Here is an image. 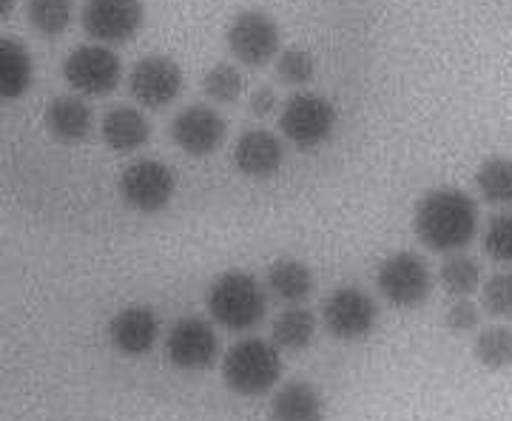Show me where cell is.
<instances>
[{
	"label": "cell",
	"instance_id": "12",
	"mask_svg": "<svg viewBox=\"0 0 512 421\" xmlns=\"http://www.w3.org/2000/svg\"><path fill=\"white\" fill-rule=\"evenodd\" d=\"M183 69L165 55L140 57L128 72V94L143 109L160 111L183 94Z\"/></svg>",
	"mask_w": 512,
	"mask_h": 421
},
{
	"label": "cell",
	"instance_id": "30",
	"mask_svg": "<svg viewBox=\"0 0 512 421\" xmlns=\"http://www.w3.org/2000/svg\"><path fill=\"white\" fill-rule=\"evenodd\" d=\"M481 305L473 302L470 296H461V299H453L450 308L444 311V328L456 336H467L473 330L481 328Z\"/></svg>",
	"mask_w": 512,
	"mask_h": 421
},
{
	"label": "cell",
	"instance_id": "17",
	"mask_svg": "<svg viewBox=\"0 0 512 421\" xmlns=\"http://www.w3.org/2000/svg\"><path fill=\"white\" fill-rule=\"evenodd\" d=\"M100 137L117 154H134L151 143V123L134 106H111L100 117Z\"/></svg>",
	"mask_w": 512,
	"mask_h": 421
},
{
	"label": "cell",
	"instance_id": "13",
	"mask_svg": "<svg viewBox=\"0 0 512 421\" xmlns=\"http://www.w3.org/2000/svg\"><path fill=\"white\" fill-rule=\"evenodd\" d=\"M228 126L222 114L211 106H188L171 120V140L188 157H211L225 146Z\"/></svg>",
	"mask_w": 512,
	"mask_h": 421
},
{
	"label": "cell",
	"instance_id": "15",
	"mask_svg": "<svg viewBox=\"0 0 512 421\" xmlns=\"http://www.w3.org/2000/svg\"><path fill=\"white\" fill-rule=\"evenodd\" d=\"M160 339V319L148 305H128L109 322L111 348L123 356H146Z\"/></svg>",
	"mask_w": 512,
	"mask_h": 421
},
{
	"label": "cell",
	"instance_id": "31",
	"mask_svg": "<svg viewBox=\"0 0 512 421\" xmlns=\"http://www.w3.org/2000/svg\"><path fill=\"white\" fill-rule=\"evenodd\" d=\"M251 111H254L256 117H268V114H274L276 111V94L274 89H268V86H262V89H256L251 94Z\"/></svg>",
	"mask_w": 512,
	"mask_h": 421
},
{
	"label": "cell",
	"instance_id": "8",
	"mask_svg": "<svg viewBox=\"0 0 512 421\" xmlns=\"http://www.w3.org/2000/svg\"><path fill=\"white\" fill-rule=\"evenodd\" d=\"M80 26L103 46H123L140 35L146 26V3L143 0H83Z\"/></svg>",
	"mask_w": 512,
	"mask_h": 421
},
{
	"label": "cell",
	"instance_id": "23",
	"mask_svg": "<svg viewBox=\"0 0 512 421\" xmlns=\"http://www.w3.org/2000/svg\"><path fill=\"white\" fill-rule=\"evenodd\" d=\"M473 356L484 370H510L512 367V325L507 322H495L478 328L473 339Z\"/></svg>",
	"mask_w": 512,
	"mask_h": 421
},
{
	"label": "cell",
	"instance_id": "2",
	"mask_svg": "<svg viewBox=\"0 0 512 421\" xmlns=\"http://www.w3.org/2000/svg\"><path fill=\"white\" fill-rule=\"evenodd\" d=\"M205 308L220 328L245 333L254 330L268 313V291L248 271H225L205 291Z\"/></svg>",
	"mask_w": 512,
	"mask_h": 421
},
{
	"label": "cell",
	"instance_id": "3",
	"mask_svg": "<svg viewBox=\"0 0 512 421\" xmlns=\"http://www.w3.org/2000/svg\"><path fill=\"white\" fill-rule=\"evenodd\" d=\"M282 350L274 342L245 336L222 356V382L242 399H259L279 387Z\"/></svg>",
	"mask_w": 512,
	"mask_h": 421
},
{
	"label": "cell",
	"instance_id": "6",
	"mask_svg": "<svg viewBox=\"0 0 512 421\" xmlns=\"http://www.w3.org/2000/svg\"><path fill=\"white\" fill-rule=\"evenodd\" d=\"M333 129H336V109L330 100L319 97V94H293L279 111L282 137L302 151H313L322 143H328Z\"/></svg>",
	"mask_w": 512,
	"mask_h": 421
},
{
	"label": "cell",
	"instance_id": "9",
	"mask_svg": "<svg viewBox=\"0 0 512 421\" xmlns=\"http://www.w3.org/2000/svg\"><path fill=\"white\" fill-rule=\"evenodd\" d=\"M120 200L137 214H160L177 194L174 171L160 160H137L120 174Z\"/></svg>",
	"mask_w": 512,
	"mask_h": 421
},
{
	"label": "cell",
	"instance_id": "29",
	"mask_svg": "<svg viewBox=\"0 0 512 421\" xmlns=\"http://www.w3.org/2000/svg\"><path fill=\"white\" fill-rule=\"evenodd\" d=\"M276 77L285 83V86H293V89H305L316 77V63H313L311 52L299 49V46H291V49H282L276 55Z\"/></svg>",
	"mask_w": 512,
	"mask_h": 421
},
{
	"label": "cell",
	"instance_id": "7",
	"mask_svg": "<svg viewBox=\"0 0 512 421\" xmlns=\"http://www.w3.org/2000/svg\"><path fill=\"white\" fill-rule=\"evenodd\" d=\"M322 325L342 342L365 339L379 325V302L359 285H342L322 302Z\"/></svg>",
	"mask_w": 512,
	"mask_h": 421
},
{
	"label": "cell",
	"instance_id": "20",
	"mask_svg": "<svg viewBox=\"0 0 512 421\" xmlns=\"http://www.w3.org/2000/svg\"><path fill=\"white\" fill-rule=\"evenodd\" d=\"M313 271L302 259H276L268 268V291L282 305H302L313 293Z\"/></svg>",
	"mask_w": 512,
	"mask_h": 421
},
{
	"label": "cell",
	"instance_id": "1",
	"mask_svg": "<svg viewBox=\"0 0 512 421\" xmlns=\"http://www.w3.org/2000/svg\"><path fill=\"white\" fill-rule=\"evenodd\" d=\"M481 228L478 202L461 191L441 185L427 191L413 211V231L424 248L436 254H453L464 251Z\"/></svg>",
	"mask_w": 512,
	"mask_h": 421
},
{
	"label": "cell",
	"instance_id": "5",
	"mask_svg": "<svg viewBox=\"0 0 512 421\" xmlns=\"http://www.w3.org/2000/svg\"><path fill=\"white\" fill-rule=\"evenodd\" d=\"M63 77L80 97H109L123 83V60L103 43H86L63 60Z\"/></svg>",
	"mask_w": 512,
	"mask_h": 421
},
{
	"label": "cell",
	"instance_id": "11",
	"mask_svg": "<svg viewBox=\"0 0 512 421\" xmlns=\"http://www.w3.org/2000/svg\"><path fill=\"white\" fill-rule=\"evenodd\" d=\"M225 43L237 63L248 66V69H262L282 52V32L271 15L242 12L231 20V26L225 32Z\"/></svg>",
	"mask_w": 512,
	"mask_h": 421
},
{
	"label": "cell",
	"instance_id": "32",
	"mask_svg": "<svg viewBox=\"0 0 512 421\" xmlns=\"http://www.w3.org/2000/svg\"><path fill=\"white\" fill-rule=\"evenodd\" d=\"M18 0H0V20H6L12 12H15Z\"/></svg>",
	"mask_w": 512,
	"mask_h": 421
},
{
	"label": "cell",
	"instance_id": "21",
	"mask_svg": "<svg viewBox=\"0 0 512 421\" xmlns=\"http://www.w3.org/2000/svg\"><path fill=\"white\" fill-rule=\"evenodd\" d=\"M316 316L302 305H288L285 311L276 313L274 325H271V336H274V345L285 353H299V350H308L316 339Z\"/></svg>",
	"mask_w": 512,
	"mask_h": 421
},
{
	"label": "cell",
	"instance_id": "27",
	"mask_svg": "<svg viewBox=\"0 0 512 421\" xmlns=\"http://www.w3.org/2000/svg\"><path fill=\"white\" fill-rule=\"evenodd\" d=\"M481 242H484L487 257L498 265L512 268V208H501L498 214L487 220Z\"/></svg>",
	"mask_w": 512,
	"mask_h": 421
},
{
	"label": "cell",
	"instance_id": "16",
	"mask_svg": "<svg viewBox=\"0 0 512 421\" xmlns=\"http://www.w3.org/2000/svg\"><path fill=\"white\" fill-rule=\"evenodd\" d=\"M43 129L55 143L77 146L94 129L92 106L80 94H60L43 111Z\"/></svg>",
	"mask_w": 512,
	"mask_h": 421
},
{
	"label": "cell",
	"instance_id": "24",
	"mask_svg": "<svg viewBox=\"0 0 512 421\" xmlns=\"http://www.w3.org/2000/svg\"><path fill=\"white\" fill-rule=\"evenodd\" d=\"M476 191L495 208H512V157H487L476 171Z\"/></svg>",
	"mask_w": 512,
	"mask_h": 421
},
{
	"label": "cell",
	"instance_id": "19",
	"mask_svg": "<svg viewBox=\"0 0 512 421\" xmlns=\"http://www.w3.org/2000/svg\"><path fill=\"white\" fill-rule=\"evenodd\" d=\"M35 83V57L12 37H0V103L20 100Z\"/></svg>",
	"mask_w": 512,
	"mask_h": 421
},
{
	"label": "cell",
	"instance_id": "10",
	"mask_svg": "<svg viewBox=\"0 0 512 421\" xmlns=\"http://www.w3.org/2000/svg\"><path fill=\"white\" fill-rule=\"evenodd\" d=\"M168 362L185 373H202L220 356V336L214 322L202 316H180L165 333Z\"/></svg>",
	"mask_w": 512,
	"mask_h": 421
},
{
	"label": "cell",
	"instance_id": "4",
	"mask_svg": "<svg viewBox=\"0 0 512 421\" xmlns=\"http://www.w3.org/2000/svg\"><path fill=\"white\" fill-rule=\"evenodd\" d=\"M436 285V274L427 265V259L416 251H396L387 259H382L376 271V288L382 299L393 308H419L430 299Z\"/></svg>",
	"mask_w": 512,
	"mask_h": 421
},
{
	"label": "cell",
	"instance_id": "18",
	"mask_svg": "<svg viewBox=\"0 0 512 421\" xmlns=\"http://www.w3.org/2000/svg\"><path fill=\"white\" fill-rule=\"evenodd\" d=\"M325 399L319 393V387L305 382V379H293L274 390L271 396V421H325Z\"/></svg>",
	"mask_w": 512,
	"mask_h": 421
},
{
	"label": "cell",
	"instance_id": "28",
	"mask_svg": "<svg viewBox=\"0 0 512 421\" xmlns=\"http://www.w3.org/2000/svg\"><path fill=\"white\" fill-rule=\"evenodd\" d=\"M481 311L493 319L512 322V271H495L481 282Z\"/></svg>",
	"mask_w": 512,
	"mask_h": 421
},
{
	"label": "cell",
	"instance_id": "25",
	"mask_svg": "<svg viewBox=\"0 0 512 421\" xmlns=\"http://www.w3.org/2000/svg\"><path fill=\"white\" fill-rule=\"evenodd\" d=\"M26 20L40 37H60L74 20V0H26Z\"/></svg>",
	"mask_w": 512,
	"mask_h": 421
},
{
	"label": "cell",
	"instance_id": "14",
	"mask_svg": "<svg viewBox=\"0 0 512 421\" xmlns=\"http://www.w3.org/2000/svg\"><path fill=\"white\" fill-rule=\"evenodd\" d=\"M231 160H234V168L242 177L268 180V177H274L276 171L282 168L285 148H282V140L276 137L274 131L251 129L239 134Z\"/></svg>",
	"mask_w": 512,
	"mask_h": 421
},
{
	"label": "cell",
	"instance_id": "22",
	"mask_svg": "<svg viewBox=\"0 0 512 421\" xmlns=\"http://www.w3.org/2000/svg\"><path fill=\"white\" fill-rule=\"evenodd\" d=\"M436 279H439L441 291L450 293L453 299H461V296H473L476 291H481L484 271L473 254L453 251V254H444Z\"/></svg>",
	"mask_w": 512,
	"mask_h": 421
},
{
	"label": "cell",
	"instance_id": "26",
	"mask_svg": "<svg viewBox=\"0 0 512 421\" xmlns=\"http://www.w3.org/2000/svg\"><path fill=\"white\" fill-rule=\"evenodd\" d=\"M242 89H245V80L234 63H217L202 77V94L220 106H234L242 97Z\"/></svg>",
	"mask_w": 512,
	"mask_h": 421
}]
</instances>
